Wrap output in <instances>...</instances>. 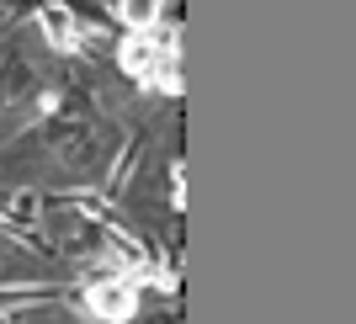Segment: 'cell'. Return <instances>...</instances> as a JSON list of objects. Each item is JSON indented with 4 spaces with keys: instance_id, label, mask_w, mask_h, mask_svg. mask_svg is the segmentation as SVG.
<instances>
[{
    "instance_id": "1",
    "label": "cell",
    "mask_w": 356,
    "mask_h": 324,
    "mask_svg": "<svg viewBox=\"0 0 356 324\" xmlns=\"http://www.w3.org/2000/svg\"><path fill=\"white\" fill-rule=\"evenodd\" d=\"M86 309L96 314L102 324H128L138 314V287L128 277H106V282H90L86 287Z\"/></svg>"
},
{
    "instance_id": "2",
    "label": "cell",
    "mask_w": 356,
    "mask_h": 324,
    "mask_svg": "<svg viewBox=\"0 0 356 324\" xmlns=\"http://www.w3.org/2000/svg\"><path fill=\"white\" fill-rule=\"evenodd\" d=\"M43 32H48V43L59 48V54H74L80 48V22H74V11L70 6H43Z\"/></svg>"
},
{
    "instance_id": "3",
    "label": "cell",
    "mask_w": 356,
    "mask_h": 324,
    "mask_svg": "<svg viewBox=\"0 0 356 324\" xmlns=\"http://www.w3.org/2000/svg\"><path fill=\"white\" fill-rule=\"evenodd\" d=\"M118 16L128 22V27H138V32H154V22H160V6H118Z\"/></svg>"
},
{
    "instance_id": "4",
    "label": "cell",
    "mask_w": 356,
    "mask_h": 324,
    "mask_svg": "<svg viewBox=\"0 0 356 324\" xmlns=\"http://www.w3.org/2000/svg\"><path fill=\"white\" fill-rule=\"evenodd\" d=\"M59 102H64L59 90H43V96H38V112H43V118H48V112H59Z\"/></svg>"
},
{
    "instance_id": "5",
    "label": "cell",
    "mask_w": 356,
    "mask_h": 324,
    "mask_svg": "<svg viewBox=\"0 0 356 324\" xmlns=\"http://www.w3.org/2000/svg\"><path fill=\"white\" fill-rule=\"evenodd\" d=\"M11 213H16V218H32V213H38V197H16Z\"/></svg>"
}]
</instances>
